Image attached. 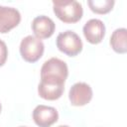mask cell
<instances>
[{"mask_svg": "<svg viewBox=\"0 0 127 127\" xmlns=\"http://www.w3.org/2000/svg\"><path fill=\"white\" fill-rule=\"evenodd\" d=\"M110 46L117 54H125L127 52V30L125 28L114 30L110 37Z\"/></svg>", "mask_w": 127, "mask_h": 127, "instance_id": "obj_11", "label": "cell"}, {"mask_svg": "<svg viewBox=\"0 0 127 127\" xmlns=\"http://www.w3.org/2000/svg\"><path fill=\"white\" fill-rule=\"evenodd\" d=\"M92 88L89 84L85 82H76L74 83L69 91H68V98L70 104L73 106H83L90 102L92 99Z\"/></svg>", "mask_w": 127, "mask_h": 127, "instance_id": "obj_5", "label": "cell"}, {"mask_svg": "<svg viewBox=\"0 0 127 127\" xmlns=\"http://www.w3.org/2000/svg\"><path fill=\"white\" fill-rule=\"evenodd\" d=\"M56 44L59 51L68 57H75L82 51L81 39L76 33L70 30L59 34Z\"/></svg>", "mask_w": 127, "mask_h": 127, "instance_id": "obj_3", "label": "cell"}, {"mask_svg": "<svg viewBox=\"0 0 127 127\" xmlns=\"http://www.w3.org/2000/svg\"><path fill=\"white\" fill-rule=\"evenodd\" d=\"M59 119V113L55 107L40 104L33 110V120L39 127H51Z\"/></svg>", "mask_w": 127, "mask_h": 127, "instance_id": "obj_6", "label": "cell"}, {"mask_svg": "<svg viewBox=\"0 0 127 127\" xmlns=\"http://www.w3.org/2000/svg\"><path fill=\"white\" fill-rule=\"evenodd\" d=\"M8 57V48L2 40H0V66H3L7 61Z\"/></svg>", "mask_w": 127, "mask_h": 127, "instance_id": "obj_13", "label": "cell"}, {"mask_svg": "<svg viewBox=\"0 0 127 127\" xmlns=\"http://www.w3.org/2000/svg\"><path fill=\"white\" fill-rule=\"evenodd\" d=\"M67 75L68 68L66 64L58 58L49 59L43 64L41 67V79H48L64 83Z\"/></svg>", "mask_w": 127, "mask_h": 127, "instance_id": "obj_2", "label": "cell"}, {"mask_svg": "<svg viewBox=\"0 0 127 127\" xmlns=\"http://www.w3.org/2000/svg\"><path fill=\"white\" fill-rule=\"evenodd\" d=\"M82 32L88 43L96 45L101 43L105 36V25L99 19H90L84 24Z\"/></svg>", "mask_w": 127, "mask_h": 127, "instance_id": "obj_7", "label": "cell"}, {"mask_svg": "<svg viewBox=\"0 0 127 127\" xmlns=\"http://www.w3.org/2000/svg\"><path fill=\"white\" fill-rule=\"evenodd\" d=\"M64 90V83L41 79L38 85V93L40 97L46 100H57L59 99Z\"/></svg>", "mask_w": 127, "mask_h": 127, "instance_id": "obj_10", "label": "cell"}, {"mask_svg": "<svg viewBox=\"0 0 127 127\" xmlns=\"http://www.w3.org/2000/svg\"><path fill=\"white\" fill-rule=\"evenodd\" d=\"M21 22L20 12L13 7L0 5V33L5 34L14 29Z\"/></svg>", "mask_w": 127, "mask_h": 127, "instance_id": "obj_8", "label": "cell"}, {"mask_svg": "<svg viewBox=\"0 0 127 127\" xmlns=\"http://www.w3.org/2000/svg\"><path fill=\"white\" fill-rule=\"evenodd\" d=\"M56 24L55 22L48 16L41 15L34 18L32 21V31L36 38L42 40V39H48L53 36L55 33Z\"/></svg>", "mask_w": 127, "mask_h": 127, "instance_id": "obj_9", "label": "cell"}, {"mask_svg": "<svg viewBox=\"0 0 127 127\" xmlns=\"http://www.w3.org/2000/svg\"><path fill=\"white\" fill-rule=\"evenodd\" d=\"M20 127H25V126H20Z\"/></svg>", "mask_w": 127, "mask_h": 127, "instance_id": "obj_16", "label": "cell"}, {"mask_svg": "<svg viewBox=\"0 0 127 127\" xmlns=\"http://www.w3.org/2000/svg\"><path fill=\"white\" fill-rule=\"evenodd\" d=\"M113 0H88L87 5L89 6V9L96 14H107L109 13L113 6H114Z\"/></svg>", "mask_w": 127, "mask_h": 127, "instance_id": "obj_12", "label": "cell"}, {"mask_svg": "<svg viewBox=\"0 0 127 127\" xmlns=\"http://www.w3.org/2000/svg\"><path fill=\"white\" fill-rule=\"evenodd\" d=\"M59 127H69V126H67V125H61V126H59Z\"/></svg>", "mask_w": 127, "mask_h": 127, "instance_id": "obj_14", "label": "cell"}, {"mask_svg": "<svg viewBox=\"0 0 127 127\" xmlns=\"http://www.w3.org/2000/svg\"><path fill=\"white\" fill-rule=\"evenodd\" d=\"M44 51V43L35 36L29 35L25 37L20 43V55L22 59L28 63L38 62L42 58Z\"/></svg>", "mask_w": 127, "mask_h": 127, "instance_id": "obj_4", "label": "cell"}, {"mask_svg": "<svg viewBox=\"0 0 127 127\" xmlns=\"http://www.w3.org/2000/svg\"><path fill=\"white\" fill-rule=\"evenodd\" d=\"M53 10L62 22L67 24L78 22L83 14L82 5L75 0L53 1Z\"/></svg>", "mask_w": 127, "mask_h": 127, "instance_id": "obj_1", "label": "cell"}, {"mask_svg": "<svg viewBox=\"0 0 127 127\" xmlns=\"http://www.w3.org/2000/svg\"><path fill=\"white\" fill-rule=\"evenodd\" d=\"M1 109H2V106H1V103H0V112H1Z\"/></svg>", "mask_w": 127, "mask_h": 127, "instance_id": "obj_15", "label": "cell"}]
</instances>
